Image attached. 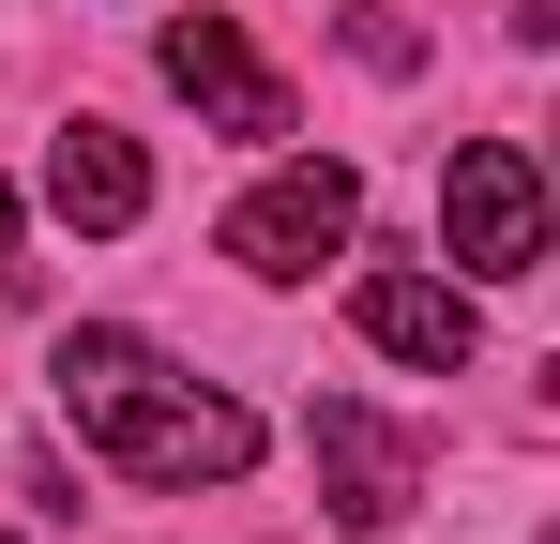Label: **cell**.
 <instances>
[{
  "label": "cell",
  "instance_id": "1",
  "mask_svg": "<svg viewBox=\"0 0 560 544\" xmlns=\"http://www.w3.org/2000/svg\"><path fill=\"white\" fill-rule=\"evenodd\" d=\"M61 424L121 484H243L258 469V409L183 378L152 333H61Z\"/></svg>",
  "mask_w": 560,
  "mask_h": 544
},
{
  "label": "cell",
  "instance_id": "2",
  "mask_svg": "<svg viewBox=\"0 0 560 544\" xmlns=\"http://www.w3.org/2000/svg\"><path fill=\"white\" fill-rule=\"evenodd\" d=\"M349 227H364V181L334 167V152H288V167L228 212V258L258 272V287H303L318 258H349Z\"/></svg>",
  "mask_w": 560,
  "mask_h": 544
},
{
  "label": "cell",
  "instance_id": "3",
  "mask_svg": "<svg viewBox=\"0 0 560 544\" xmlns=\"http://www.w3.org/2000/svg\"><path fill=\"white\" fill-rule=\"evenodd\" d=\"M440 243H455L485 287L546 272V167H530L515 137H469L455 167H440Z\"/></svg>",
  "mask_w": 560,
  "mask_h": 544
},
{
  "label": "cell",
  "instance_id": "4",
  "mask_svg": "<svg viewBox=\"0 0 560 544\" xmlns=\"http://www.w3.org/2000/svg\"><path fill=\"white\" fill-rule=\"evenodd\" d=\"M152 61H167V91H183V106H212L228 137H288V121H303V106H288V76L228 31V15H167V46H152Z\"/></svg>",
  "mask_w": 560,
  "mask_h": 544
},
{
  "label": "cell",
  "instance_id": "5",
  "mask_svg": "<svg viewBox=\"0 0 560 544\" xmlns=\"http://www.w3.org/2000/svg\"><path fill=\"white\" fill-rule=\"evenodd\" d=\"M303 439H318V499H334L349 530H394V515H409V439L378 424L364 393H318V424H303Z\"/></svg>",
  "mask_w": 560,
  "mask_h": 544
},
{
  "label": "cell",
  "instance_id": "6",
  "mask_svg": "<svg viewBox=\"0 0 560 544\" xmlns=\"http://www.w3.org/2000/svg\"><path fill=\"white\" fill-rule=\"evenodd\" d=\"M349 318H364V348L409 363V378H455V363L485 348V333H469V287H440V272H364Z\"/></svg>",
  "mask_w": 560,
  "mask_h": 544
},
{
  "label": "cell",
  "instance_id": "7",
  "mask_svg": "<svg viewBox=\"0 0 560 544\" xmlns=\"http://www.w3.org/2000/svg\"><path fill=\"white\" fill-rule=\"evenodd\" d=\"M46 212H61V227H92V243H121V227L152 212L137 137H121V121H61V137H46Z\"/></svg>",
  "mask_w": 560,
  "mask_h": 544
},
{
  "label": "cell",
  "instance_id": "8",
  "mask_svg": "<svg viewBox=\"0 0 560 544\" xmlns=\"http://www.w3.org/2000/svg\"><path fill=\"white\" fill-rule=\"evenodd\" d=\"M15 272H31V258H15V197H0V287H15Z\"/></svg>",
  "mask_w": 560,
  "mask_h": 544
}]
</instances>
